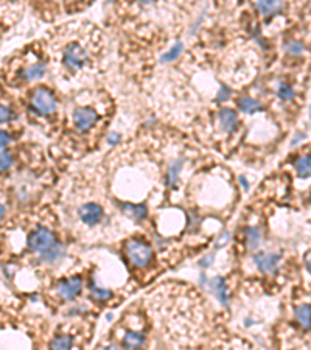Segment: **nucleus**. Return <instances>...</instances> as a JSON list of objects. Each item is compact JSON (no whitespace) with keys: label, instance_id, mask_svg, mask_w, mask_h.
Returning <instances> with one entry per match:
<instances>
[{"label":"nucleus","instance_id":"nucleus-3","mask_svg":"<svg viewBox=\"0 0 311 350\" xmlns=\"http://www.w3.org/2000/svg\"><path fill=\"white\" fill-rule=\"evenodd\" d=\"M87 61H89V53L79 42L72 41L65 45V49L62 52V66L67 70L70 72L81 70L86 66Z\"/></svg>","mask_w":311,"mask_h":350},{"label":"nucleus","instance_id":"nucleus-16","mask_svg":"<svg viewBox=\"0 0 311 350\" xmlns=\"http://www.w3.org/2000/svg\"><path fill=\"white\" fill-rule=\"evenodd\" d=\"M120 207L128 216L136 221H142L146 218V205L143 204H120Z\"/></svg>","mask_w":311,"mask_h":350},{"label":"nucleus","instance_id":"nucleus-33","mask_svg":"<svg viewBox=\"0 0 311 350\" xmlns=\"http://www.w3.org/2000/svg\"><path fill=\"white\" fill-rule=\"evenodd\" d=\"M305 139H306V134H305V133H297L296 137H294V139L291 140V145L296 147V145H299V143H300L302 140H305Z\"/></svg>","mask_w":311,"mask_h":350},{"label":"nucleus","instance_id":"nucleus-37","mask_svg":"<svg viewBox=\"0 0 311 350\" xmlns=\"http://www.w3.org/2000/svg\"><path fill=\"white\" fill-rule=\"evenodd\" d=\"M4 215H5V205H0V219L4 218Z\"/></svg>","mask_w":311,"mask_h":350},{"label":"nucleus","instance_id":"nucleus-1","mask_svg":"<svg viewBox=\"0 0 311 350\" xmlns=\"http://www.w3.org/2000/svg\"><path fill=\"white\" fill-rule=\"evenodd\" d=\"M30 104H31V109L35 110L36 114L50 115L58 107V100L50 89L45 87V86H39L31 92Z\"/></svg>","mask_w":311,"mask_h":350},{"label":"nucleus","instance_id":"nucleus-11","mask_svg":"<svg viewBox=\"0 0 311 350\" xmlns=\"http://www.w3.org/2000/svg\"><path fill=\"white\" fill-rule=\"evenodd\" d=\"M210 286H212V290L215 291L218 300L221 302L224 307H227V304H229V286H227L226 280L221 276H218L215 279H212Z\"/></svg>","mask_w":311,"mask_h":350},{"label":"nucleus","instance_id":"nucleus-31","mask_svg":"<svg viewBox=\"0 0 311 350\" xmlns=\"http://www.w3.org/2000/svg\"><path fill=\"white\" fill-rule=\"evenodd\" d=\"M229 242V232H223L221 235H220V240H217V249H220V248H223L226 243Z\"/></svg>","mask_w":311,"mask_h":350},{"label":"nucleus","instance_id":"nucleus-21","mask_svg":"<svg viewBox=\"0 0 311 350\" xmlns=\"http://www.w3.org/2000/svg\"><path fill=\"white\" fill-rule=\"evenodd\" d=\"M73 344H75L73 336H70V335H59V336H56V338L52 339L50 347H52V348L64 350V348H70Z\"/></svg>","mask_w":311,"mask_h":350},{"label":"nucleus","instance_id":"nucleus-19","mask_svg":"<svg viewBox=\"0 0 311 350\" xmlns=\"http://www.w3.org/2000/svg\"><path fill=\"white\" fill-rule=\"evenodd\" d=\"M280 7H282L280 0H257V10L265 16L277 13L280 10Z\"/></svg>","mask_w":311,"mask_h":350},{"label":"nucleus","instance_id":"nucleus-10","mask_svg":"<svg viewBox=\"0 0 311 350\" xmlns=\"http://www.w3.org/2000/svg\"><path fill=\"white\" fill-rule=\"evenodd\" d=\"M218 120H220L221 128L226 133H229V134L235 133V130L238 128V115H237L235 110L229 109V107H223L220 110V112H218Z\"/></svg>","mask_w":311,"mask_h":350},{"label":"nucleus","instance_id":"nucleus-18","mask_svg":"<svg viewBox=\"0 0 311 350\" xmlns=\"http://www.w3.org/2000/svg\"><path fill=\"white\" fill-rule=\"evenodd\" d=\"M294 168H296L299 178H309L311 176V156L309 154H303L300 157L296 159L294 162Z\"/></svg>","mask_w":311,"mask_h":350},{"label":"nucleus","instance_id":"nucleus-8","mask_svg":"<svg viewBox=\"0 0 311 350\" xmlns=\"http://www.w3.org/2000/svg\"><path fill=\"white\" fill-rule=\"evenodd\" d=\"M280 262V254L274 252H258L254 256V263L261 273L271 274L277 271V266Z\"/></svg>","mask_w":311,"mask_h":350},{"label":"nucleus","instance_id":"nucleus-15","mask_svg":"<svg viewBox=\"0 0 311 350\" xmlns=\"http://www.w3.org/2000/svg\"><path fill=\"white\" fill-rule=\"evenodd\" d=\"M125 348H139L145 345V335L140 331H128L122 339Z\"/></svg>","mask_w":311,"mask_h":350},{"label":"nucleus","instance_id":"nucleus-39","mask_svg":"<svg viewBox=\"0 0 311 350\" xmlns=\"http://www.w3.org/2000/svg\"><path fill=\"white\" fill-rule=\"evenodd\" d=\"M108 2H109V4H111V2H114V0H108Z\"/></svg>","mask_w":311,"mask_h":350},{"label":"nucleus","instance_id":"nucleus-13","mask_svg":"<svg viewBox=\"0 0 311 350\" xmlns=\"http://www.w3.org/2000/svg\"><path fill=\"white\" fill-rule=\"evenodd\" d=\"M238 107H240L241 112H246V114H257L265 109L263 103H261L260 100L251 98V97H241L238 100Z\"/></svg>","mask_w":311,"mask_h":350},{"label":"nucleus","instance_id":"nucleus-27","mask_svg":"<svg viewBox=\"0 0 311 350\" xmlns=\"http://www.w3.org/2000/svg\"><path fill=\"white\" fill-rule=\"evenodd\" d=\"M13 156L8 150H4V151H0V173L2 171H7L8 168H11L13 165Z\"/></svg>","mask_w":311,"mask_h":350},{"label":"nucleus","instance_id":"nucleus-24","mask_svg":"<svg viewBox=\"0 0 311 350\" xmlns=\"http://www.w3.org/2000/svg\"><path fill=\"white\" fill-rule=\"evenodd\" d=\"M182 49H184V45H182V42H177L171 50H168L165 55H163L162 58H160V61L162 62H170V61H174L179 55L182 53Z\"/></svg>","mask_w":311,"mask_h":350},{"label":"nucleus","instance_id":"nucleus-32","mask_svg":"<svg viewBox=\"0 0 311 350\" xmlns=\"http://www.w3.org/2000/svg\"><path fill=\"white\" fill-rule=\"evenodd\" d=\"M119 142H120V134L119 133H111L108 136V143H109V145H117Z\"/></svg>","mask_w":311,"mask_h":350},{"label":"nucleus","instance_id":"nucleus-12","mask_svg":"<svg viewBox=\"0 0 311 350\" xmlns=\"http://www.w3.org/2000/svg\"><path fill=\"white\" fill-rule=\"evenodd\" d=\"M47 70V64L45 62H38V64H33L27 69H24L21 72V78L24 81H36V79H41L45 75Z\"/></svg>","mask_w":311,"mask_h":350},{"label":"nucleus","instance_id":"nucleus-2","mask_svg":"<svg viewBox=\"0 0 311 350\" xmlns=\"http://www.w3.org/2000/svg\"><path fill=\"white\" fill-rule=\"evenodd\" d=\"M125 252H126L128 260L131 262V265H134L136 268L148 266L153 260L151 246L143 240H139V238L129 240L125 246Z\"/></svg>","mask_w":311,"mask_h":350},{"label":"nucleus","instance_id":"nucleus-17","mask_svg":"<svg viewBox=\"0 0 311 350\" xmlns=\"http://www.w3.org/2000/svg\"><path fill=\"white\" fill-rule=\"evenodd\" d=\"M182 167H184V159H177V161H174L168 167V171H167V185L168 187L174 188L177 185L179 174H181V171H182Z\"/></svg>","mask_w":311,"mask_h":350},{"label":"nucleus","instance_id":"nucleus-4","mask_svg":"<svg viewBox=\"0 0 311 350\" xmlns=\"http://www.w3.org/2000/svg\"><path fill=\"white\" fill-rule=\"evenodd\" d=\"M55 243V234L47 229V227H36L30 235H28V248L33 252L41 254L42 251H45L48 246H52Z\"/></svg>","mask_w":311,"mask_h":350},{"label":"nucleus","instance_id":"nucleus-29","mask_svg":"<svg viewBox=\"0 0 311 350\" xmlns=\"http://www.w3.org/2000/svg\"><path fill=\"white\" fill-rule=\"evenodd\" d=\"M10 143H11V137H10V134H8L7 131H2V130H0V148L8 147Z\"/></svg>","mask_w":311,"mask_h":350},{"label":"nucleus","instance_id":"nucleus-35","mask_svg":"<svg viewBox=\"0 0 311 350\" xmlns=\"http://www.w3.org/2000/svg\"><path fill=\"white\" fill-rule=\"evenodd\" d=\"M305 268H306V271L311 274V254H309V256L305 259Z\"/></svg>","mask_w":311,"mask_h":350},{"label":"nucleus","instance_id":"nucleus-26","mask_svg":"<svg viewBox=\"0 0 311 350\" xmlns=\"http://www.w3.org/2000/svg\"><path fill=\"white\" fill-rule=\"evenodd\" d=\"M16 112L10 107V106H5V104H0V123H10L13 120H16Z\"/></svg>","mask_w":311,"mask_h":350},{"label":"nucleus","instance_id":"nucleus-22","mask_svg":"<svg viewBox=\"0 0 311 350\" xmlns=\"http://www.w3.org/2000/svg\"><path fill=\"white\" fill-rule=\"evenodd\" d=\"M277 97H279V100H282V101H289L294 98V89L289 84L280 83L279 86H277Z\"/></svg>","mask_w":311,"mask_h":350},{"label":"nucleus","instance_id":"nucleus-9","mask_svg":"<svg viewBox=\"0 0 311 350\" xmlns=\"http://www.w3.org/2000/svg\"><path fill=\"white\" fill-rule=\"evenodd\" d=\"M65 254H67L65 246L59 242H55L52 246H48L45 251L39 254V259L41 262H45V263H56L65 257Z\"/></svg>","mask_w":311,"mask_h":350},{"label":"nucleus","instance_id":"nucleus-30","mask_svg":"<svg viewBox=\"0 0 311 350\" xmlns=\"http://www.w3.org/2000/svg\"><path fill=\"white\" fill-rule=\"evenodd\" d=\"M214 260H215V256H214V254H209V256H205V257H202V259H201L199 265H201L202 268H209V266H212V263H214Z\"/></svg>","mask_w":311,"mask_h":350},{"label":"nucleus","instance_id":"nucleus-23","mask_svg":"<svg viewBox=\"0 0 311 350\" xmlns=\"http://www.w3.org/2000/svg\"><path fill=\"white\" fill-rule=\"evenodd\" d=\"M90 293L95 299L98 300H108L112 297V291L108 290V288H100V286H96L95 283H90Z\"/></svg>","mask_w":311,"mask_h":350},{"label":"nucleus","instance_id":"nucleus-36","mask_svg":"<svg viewBox=\"0 0 311 350\" xmlns=\"http://www.w3.org/2000/svg\"><path fill=\"white\" fill-rule=\"evenodd\" d=\"M153 2H154V0H139V4H142V5H150Z\"/></svg>","mask_w":311,"mask_h":350},{"label":"nucleus","instance_id":"nucleus-25","mask_svg":"<svg viewBox=\"0 0 311 350\" xmlns=\"http://www.w3.org/2000/svg\"><path fill=\"white\" fill-rule=\"evenodd\" d=\"M285 50H286L289 55H292V56H299V55L303 53L305 47H303V44L299 42V41H289V42H286V45H285Z\"/></svg>","mask_w":311,"mask_h":350},{"label":"nucleus","instance_id":"nucleus-20","mask_svg":"<svg viewBox=\"0 0 311 350\" xmlns=\"http://www.w3.org/2000/svg\"><path fill=\"white\" fill-rule=\"evenodd\" d=\"M246 245L251 251H255L260 248L261 245V234L258 230V227H248L246 229Z\"/></svg>","mask_w":311,"mask_h":350},{"label":"nucleus","instance_id":"nucleus-7","mask_svg":"<svg viewBox=\"0 0 311 350\" xmlns=\"http://www.w3.org/2000/svg\"><path fill=\"white\" fill-rule=\"evenodd\" d=\"M103 215H105L103 207H101V205L95 204V202H87V204L81 205V207L78 209V216L87 226L98 224V222L103 219Z\"/></svg>","mask_w":311,"mask_h":350},{"label":"nucleus","instance_id":"nucleus-5","mask_svg":"<svg viewBox=\"0 0 311 350\" xmlns=\"http://www.w3.org/2000/svg\"><path fill=\"white\" fill-rule=\"evenodd\" d=\"M98 122L96 110L92 107H78L73 112V125L75 130L79 133H87L93 125Z\"/></svg>","mask_w":311,"mask_h":350},{"label":"nucleus","instance_id":"nucleus-14","mask_svg":"<svg viewBox=\"0 0 311 350\" xmlns=\"http://www.w3.org/2000/svg\"><path fill=\"white\" fill-rule=\"evenodd\" d=\"M296 321L303 330H311V305L302 304L296 307Z\"/></svg>","mask_w":311,"mask_h":350},{"label":"nucleus","instance_id":"nucleus-34","mask_svg":"<svg viewBox=\"0 0 311 350\" xmlns=\"http://www.w3.org/2000/svg\"><path fill=\"white\" fill-rule=\"evenodd\" d=\"M238 181H240V184L243 185V188H244V190H248V188H249V182H248V179L244 178V176H240V179H238Z\"/></svg>","mask_w":311,"mask_h":350},{"label":"nucleus","instance_id":"nucleus-6","mask_svg":"<svg viewBox=\"0 0 311 350\" xmlns=\"http://www.w3.org/2000/svg\"><path fill=\"white\" fill-rule=\"evenodd\" d=\"M81 288H83V279L79 276H72L59 280L56 291L64 300H73L81 293Z\"/></svg>","mask_w":311,"mask_h":350},{"label":"nucleus","instance_id":"nucleus-38","mask_svg":"<svg viewBox=\"0 0 311 350\" xmlns=\"http://www.w3.org/2000/svg\"><path fill=\"white\" fill-rule=\"evenodd\" d=\"M309 119H311V104H309Z\"/></svg>","mask_w":311,"mask_h":350},{"label":"nucleus","instance_id":"nucleus-28","mask_svg":"<svg viewBox=\"0 0 311 350\" xmlns=\"http://www.w3.org/2000/svg\"><path fill=\"white\" fill-rule=\"evenodd\" d=\"M231 97H232V90L229 89L227 86H224V84H223V86L220 87V90H218L217 101H218V103H224V101H227Z\"/></svg>","mask_w":311,"mask_h":350}]
</instances>
